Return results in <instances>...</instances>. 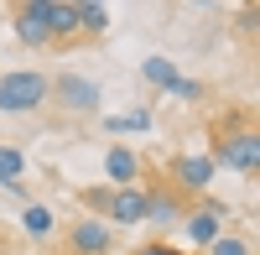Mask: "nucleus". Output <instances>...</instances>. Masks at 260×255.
<instances>
[{
    "label": "nucleus",
    "instance_id": "nucleus-8",
    "mask_svg": "<svg viewBox=\"0 0 260 255\" xmlns=\"http://www.w3.org/2000/svg\"><path fill=\"white\" fill-rule=\"evenodd\" d=\"M42 6L47 0H16L11 6V31L21 47H52L47 42V21H42Z\"/></svg>",
    "mask_w": 260,
    "mask_h": 255
},
{
    "label": "nucleus",
    "instance_id": "nucleus-6",
    "mask_svg": "<svg viewBox=\"0 0 260 255\" xmlns=\"http://www.w3.org/2000/svg\"><path fill=\"white\" fill-rule=\"evenodd\" d=\"M115 250V229L104 219H73L68 224V255H110Z\"/></svg>",
    "mask_w": 260,
    "mask_h": 255
},
{
    "label": "nucleus",
    "instance_id": "nucleus-7",
    "mask_svg": "<svg viewBox=\"0 0 260 255\" xmlns=\"http://www.w3.org/2000/svg\"><path fill=\"white\" fill-rule=\"evenodd\" d=\"M141 193H146V224H156V229H177L182 224V198L172 193V182H141Z\"/></svg>",
    "mask_w": 260,
    "mask_h": 255
},
{
    "label": "nucleus",
    "instance_id": "nucleus-14",
    "mask_svg": "<svg viewBox=\"0 0 260 255\" xmlns=\"http://www.w3.org/2000/svg\"><path fill=\"white\" fill-rule=\"evenodd\" d=\"M141 78L151 83V89H161V94H167L172 83L182 78V68H177V62H172V57H146V62H141Z\"/></svg>",
    "mask_w": 260,
    "mask_h": 255
},
{
    "label": "nucleus",
    "instance_id": "nucleus-21",
    "mask_svg": "<svg viewBox=\"0 0 260 255\" xmlns=\"http://www.w3.org/2000/svg\"><path fill=\"white\" fill-rule=\"evenodd\" d=\"M255 26H260V6H245L240 11V31H255Z\"/></svg>",
    "mask_w": 260,
    "mask_h": 255
},
{
    "label": "nucleus",
    "instance_id": "nucleus-4",
    "mask_svg": "<svg viewBox=\"0 0 260 255\" xmlns=\"http://www.w3.org/2000/svg\"><path fill=\"white\" fill-rule=\"evenodd\" d=\"M224 224H229V203H219V198H198V203L182 214V235H187L192 250L203 255L213 240L224 235Z\"/></svg>",
    "mask_w": 260,
    "mask_h": 255
},
{
    "label": "nucleus",
    "instance_id": "nucleus-18",
    "mask_svg": "<svg viewBox=\"0 0 260 255\" xmlns=\"http://www.w3.org/2000/svg\"><path fill=\"white\" fill-rule=\"evenodd\" d=\"M83 208H89V219H104V208H110V187H83Z\"/></svg>",
    "mask_w": 260,
    "mask_h": 255
},
{
    "label": "nucleus",
    "instance_id": "nucleus-3",
    "mask_svg": "<svg viewBox=\"0 0 260 255\" xmlns=\"http://www.w3.org/2000/svg\"><path fill=\"white\" fill-rule=\"evenodd\" d=\"M213 172H219V167L208 162V151H182V156H172L167 182H172V193H177V198H208Z\"/></svg>",
    "mask_w": 260,
    "mask_h": 255
},
{
    "label": "nucleus",
    "instance_id": "nucleus-1",
    "mask_svg": "<svg viewBox=\"0 0 260 255\" xmlns=\"http://www.w3.org/2000/svg\"><path fill=\"white\" fill-rule=\"evenodd\" d=\"M213 167H224V172H240V177H255L260 172V131L250 120H234V125H219V141H213L208 151Z\"/></svg>",
    "mask_w": 260,
    "mask_h": 255
},
{
    "label": "nucleus",
    "instance_id": "nucleus-10",
    "mask_svg": "<svg viewBox=\"0 0 260 255\" xmlns=\"http://www.w3.org/2000/svg\"><path fill=\"white\" fill-rule=\"evenodd\" d=\"M104 177H110V187H136L146 182V162L136 146H110L104 151Z\"/></svg>",
    "mask_w": 260,
    "mask_h": 255
},
{
    "label": "nucleus",
    "instance_id": "nucleus-2",
    "mask_svg": "<svg viewBox=\"0 0 260 255\" xmlns=\"http://www.w3.org/2000/svg\"><path fill=\"white\" fill-rule=\"evenodd\" d=\"M52 78L37 68H16L0 78V115H37L42 104H52Z\"/></svg>",
    "mask_w": 260,
    "mask_h": 255
},
{
    "label": "nucleus",
    "instance_id": "nucleus-20",
    "mask_svg": "<svg viewBox=\"0 0 260 255\" xmlns=\"http://www.w3.org/2000/svg\"><path fill=\"white\" fill-rule=\"evenodd\" d=\"M130 255H182L177 245H167V240H146V245H136Z\"/></svg>",
    "mask_w": 260,
    "mask_h": 255
},
{
    "label": "nucleus",
    "instance_id": "nucleus-13",
    "mask_svg": "<svg viewBox=\"0 0 260 255\" xmlns=\"http://www.w3.org/2000/svg\"><path fill=\"white\" fill-rule=\"evenodd\" d=\"M151 125H156V115H151V110H130V115H104V131H110V136H146Z\"/></svg>",
    "mask_w": 260,
    "mask_h": 255
},
{
    "label": "nucleus",
    "instance_id": "nucleus-16",
    "mask_svg": "<svg viewBox=\"0 0 260 255\" xmlns=\"http://www.w3.org/2000/svg\"><path fill=\"white\" fill-rule=\"evenodd\" d=\"M21 172H26V156H21L16 146H0V187H16Z\"/></svg>",
    "mask_w": 260,
    "mask_h": 255
},
{
    "label": "nucleus",
    "instance_id": "nucleus-17",
    "mask_svg": "<svg viewBox=\"0 0 260 255\" xmlns=\"http://www.w3.org/2000/svg\"><path fill=\"white\" fill-rule=\"evenodd\" d=\"M203 255H255V245H250L245 235H229V229H224V235L213 240V245H208Z\"/></svg>",
    "mask_w": 260,
    "mask_h": 255
},
{
    "label": "nucleus",
    "instance_id": "nucleus-5",
    "mask_svg": "<svg viewBox=\"0 0 260 255\" xmlns=\"http://www.w3.org/2000/svg\"><path fill=\"white\" fill-rule=\"evenodd\" d=\"M47 99H57V110H68V115H94L99 104H104L99 83H94V78H83V73H57Z\"/></svg>",
    "mask_w": 260,
    "mask_h": 255
},
{
    "label": "nucleus",
    "instance_id": "nucleus-11",
    "mask_svg": "<svg viewBox=\"0 0 260 255\" xmlns=\"http://www.w3.org/2000/svg\"><path fill=\"white\" fill-rule=\"evenodd\" d=\"M42 21H47V42L68 47L78 37V0H47V6H42Z\"/></svg>",
    "mask_w": 260,
    "mask_h": 255
},
{
    "label": "nucleus",
    "instance_id": "nucleus-15",
    "mask_svg": "<svg viewBox=\"0 0 260 255\" xmlns=\"http://www.w3.org/2000/svg\"><path fill=\"white\" fill-rule=\"evenodd\" d=\"M104 26H110V6L78 0V37H104Z\"/></svg>",
    "mask_w": 260,
    "mask_h": 255
},
{
    "label": "nucleus",
    "instance_id": "nucleus-9",
    "mask_svg": "<svg viewBox=\"0 0 260 255\" xmlns=\"http://www.w3.org/2000/svg\"><path fill=\"white\" fill-rule=\"evenodd\" d=\"M104 224H110V229L146 224V193H141V182H136V187H110V208H104Z\"/></svg>",
    "mask_w": 260,
    "mask_h": 255
},
{
    "label": "nucleus",
    "instance_id": "nucleus-12",
    "mask_svg": "<svg viewBox=\"0 0 260 255\" xmlns=\"http://www.w3.org/2000/svg\"><path fill=\"white\" fill-rule=\"evenodd\" d=\"M52 229H57V214L47 203H26L21 208V235L26 240H52Z\"/></svg>",
    "mask_w": 260,
    "mask_h": 255
},
{
    "label": "nucleus",
    "instance_id": "nucleus-19",
    "mask_svg": "<svg viewBox=\"0 0 260 255\" xmlns=\"http://www.w3.org/2000/svg\"><path fill=\"white\" fill-rule=\"evenodd\" d=\"M167 94H172V99H203V83L182 73V78H177V83H172V89H167Z\"/></svg>",
    "mask_w": 260,
    "mask_h": 255
}]
</instances>
